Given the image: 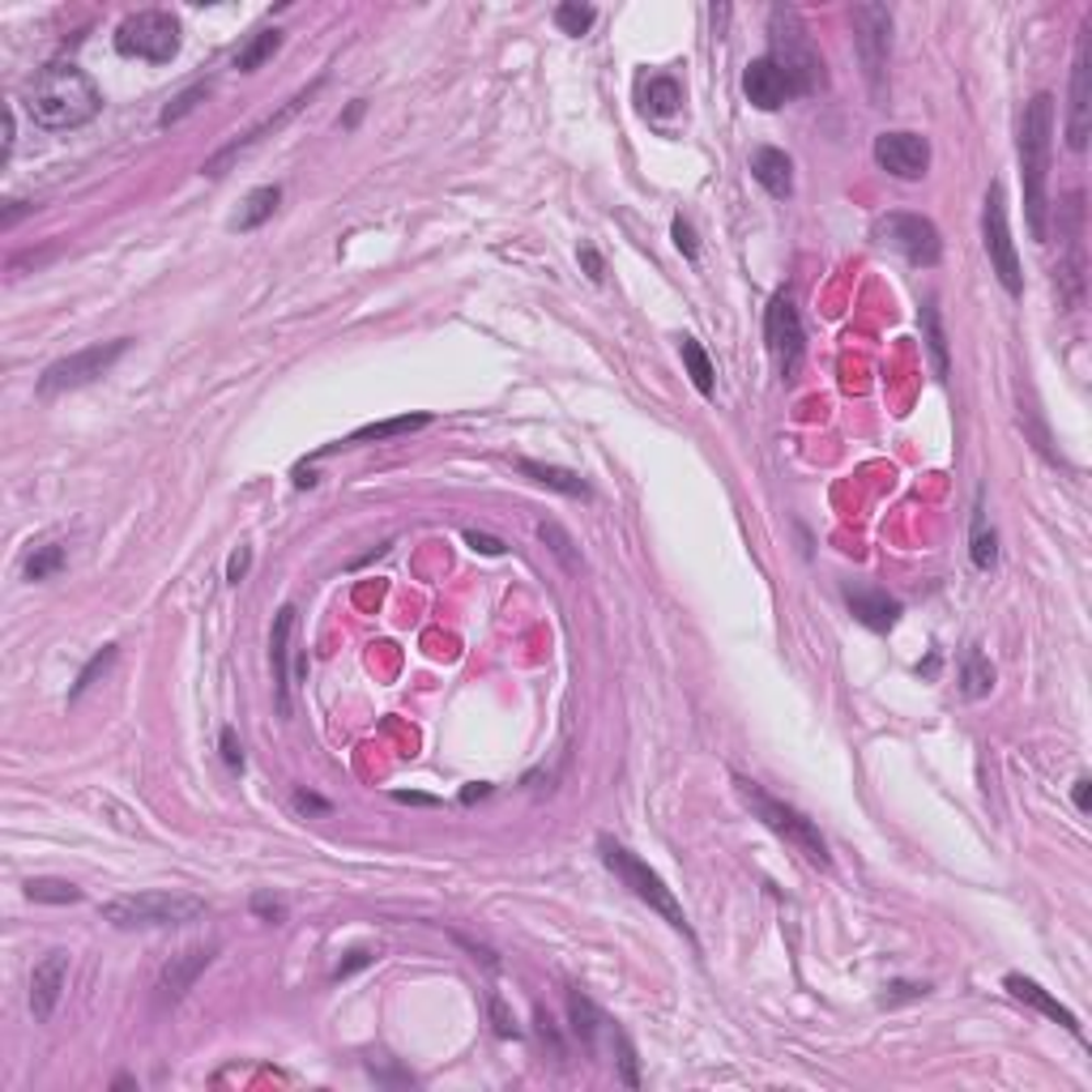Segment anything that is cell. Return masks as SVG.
<instances>
[{"mask_svg":"<svg viewBox=\"0 0 1092 1092\" xmlns=\"http://www.w3.org/2000/svg\"><path fill=\"white\" fill-rule=\"evenodd\" d=\"M99 107H103V94H99L94 78L69 60H56V65L39 69L26 86V112L39 128H52V133H69V128L90 124L99 116Z\"/></svg>","mask_w":1092,"mask_h":1092,"instance_id":"cell-1","label":"cell"},{"mask_svg":"<svg viewBox=\"0 0 1092 1092\" xmlns=\"http://www.w3.org/2000/svg\"><path fill=\"white\" fill-rule=\"evenodd\" d=\"M1050 155H1054V94H1033L1020 116V184L1028 235L1046 239L1050 223Z\"/></svg>","mask_w":1092,"mask_h":1092,"instance_id":"cell-2","label":"cell"},{"mask_svg":"<svg viewBox=\"0 0 1092 1092\" xmlns=\"http://www.w3.org/2000/svg\"><path fill=\"white\" fill-rule=\"evenodd\" d=\"M769 43H773L769 60L794 81L798 94H816V90L828 86L823 56H819V47L811 43L794 4H773V13H769Z\"/></svg>","mask_w":1092,"mask_h":1092,"instance_id":"cell-3","label":"cell"},{"mask_svg":"<svg viewBox=\"0 0 1092 1092\" xmlns=\"http://www.w3.org/2000/svg\"><path fill=\"white\" fill-rule=\"evenodd\" d=\"M735 789H739V798H742V807L751 811V819H760L769 832H777L781 841H789L803 858L811 862V866H819V871H828V841L819 837V828H816V819H807L803 811H794L789 803H781V798H773L760 781H751V777H742V773H735Z\"/></svg>","mask_w":1092,"mask_h":1092,"instance_id":"cell-4","label":"cell"},{"mask_svg":"<svg viewBox=\"0 0 1092 1092\" xmlns=\"http://www.w3.org/2000/svg\"><path fill=\"white\" fill-rule=\"evenodd\" d=\"M205 900L189 892H128L103 905V922L116 931H175L205 918Z\"/></svg>","mask_w":1092,"mask_h":1092,"instance_id":"cell-5","label":"cell"},{"mask_svg":"<svg viewBox=\"0 0 1092 1092\" xmlns=\"http://www.w3.org/2000/svg\"><path fill=\"white\" fill-rule=\"evenodd\" d=\"M598 854H602V862L615 871V879L624 884L627 892L636 900H645L653 913H662L666 922L679 931V935H687L692 943H696V935H692V926H687V913H683V905L674 900V892L666 888V879L649 866V862H640L627 845H619V841H611V837H598Z\"/></svg>","mask_w":1092,"mask_h":1092,"instance_id":"cell-6","label":"cell"},{"mask_svg":"<svg viewBox=\"0 0 1092 1092\" xmlns=\"http://www.w3.org/2000/svg\"><path fill=\"white\" fill-rule=\"evenodd\" d=\"M854 43L862 73L875 107L888 103V56H892V9L888 4H854Z\"/></svg>","mask_w":1092,"mask_h":1092,"instance_id":"cell-7","label":"cell"},{"mask_svg":"<svg viewBox=\"0 0 1092 1092\" xmlns=\"http://www.w3.org/2000/svg\"><path fill=\"white\" fill-rule=\"evenodd\" d=\"M116 52L133 56V60H150V65L175 60L180 56V18L167 9L128 13L116 26Z\"/></svg>","mask_w":1092,"mask_h":1092,"instance_id":"cell-8","label":"cell"},{"mask_svg":"<svg viewBox=\"0 0 1092 1092\" xmlns=\"http://www.w3.org/2000/svg\"><path fill=\"white\" fill-rule=\"evenodd\" d=\"M128 346H133V338H116V342H94V346H86V351H73V354H65V359H56V363L39 376V393L43 397H56V393L94 385L99 376H107L120 359L128 354Z\"/></svg>","mask_w":1092,"mask_h":1092,"instance_id":"cell-9","label":"cell"},{"mask_svg":"<svg viewBox=\"0 0 1092 1092\" xmlns=\"http://www.w3.org/2000/svg\"><path fill=\"white\" fill-rule=\"evenodd\" d=\"M875 239L888 243L892 252H900L913 270H935L943 261V239L939 227L922 214H884L875 223Z\"/></svg>","mask_w":1092,"mask_h":1092,"instance_id":"cell-10","label":"cell"},{"mask_svg":"<svg viewBox=\"0 0 1092 1092\" xmlns=\"http://www.w3.org/2000/svg\"><path fill=\"white\" fill-rule=\"evenodd\" d=\"M981 235H986V257H990V270L999 273L1003 291H1008V295H1024V273H1020V257H1015L1012 231H1008V201H1003V184H990V193H986Z\"/></svg>","mask_w":1092,"mask_h":1092,"instance_id":"cell-11","label":"cell"},{"mask_svg":"<svg viewBox=\"0 0 1092 1092\" xmlns=\"http://www.w3.org/2000/svg\"><path fill=\"white\" fill-rule=\"evenodd\" d=\"M1092 133V26L1080 31L1076 60H1071V103H1067V146L1076 155L1089 150Z\"/></svg>","mask_w":1092,"mask_h":1092,"instance_id":"cell-12","label":"cell"},{"mask_svg":"<svg viewBox=\"0 0 1092 1092\" xmlns=\"http://www.w3.org/2000/svg\"><path fill=\"white\" fill-rule=\"evenodd\" d=\"M1080 201L1084 196L1071 193L1067 196V209H1062V218H1067V261H1058V270H1054V291H1058V299H1062V312H1076L1080 308V299H1084V209H1080Z\"/></svg>","mask_w":1092,"mask_h":1092,"instance_id":"cell-13","label":"cell"},{"mask_svg":"<svg viewBox=\"0 0 1092 1092\" xmlns=\"http://www.w3.org/2000/svg\"><path fill=\"white\" fill-rule=\"evenodd\" d=\"M764 342H769V354L777 359V372L785 380H794V372L803 367V351H807V333H803V320H798V308L777 295L764 312Z\"/></svg>","mask_w":1092,"mask_h":1092,"instance_id":"cell-14","label":"cell"},{"mask_svg":"<svg viewBox=\"0 0 1092 1092\" xmlns=\"http://www.w3.org/2000/svg\"><path fill=\"white\" fill-rule=\"evenodd\" d=\"M320 86H325V78H320V81H312V86H304V90H299V94H295V99H286V103H282V107H277V112H273V116H265V120H261V124H257V128H248V133H243V137H235V141H227V146H223V150H218V155L209 158V162H205V167H201V171H205V175H227V167H231L235 158H239V155H248V150H252V146H261V141H265V137H270V133H277V128H282V124H291V120L299 116V112H304V103H312V99H316V90H320Z\"/></svg>","mask_w":1092,"mask_h":1092,"instance_id":"cell-15","label":"cell"},{"mask_svg":"<svg viewBox=\"0 0 1092 1092\" xmlns=\"http://www.w3.org/2000/svg\"><path fill=\"white\" fill-rule=\"evenodd\" d=\"M875 162L897 180H922L926 167H931V141L922 133H909V128L879 133L875 137Z\"/></svg>","mask_w":1092,"mask_h":1092,"instance_id":"cell-16","label":"cell"},{"mask_svg":"<svg viewBox=\"0 0 1092 1092\" xmlns=\"http://www.w3.org/2000/svg\"><path fill=\"white\" fill-rule=\"evenodd\" d=\"M214 956H218L214 943H193V947L175 952V956L162 965V974H158V994H162V1003H180V999L193 990L196 977L214 965Z\"/></svg>","mask_w":1092,"mask_h":1092,"instance_id":"cell-17","label":"cell"},{"mask_svg":"<svg viewBox=\"0 0 1092 1092\" xmlns=\"http://www.w3.org/2000/svg\"><path fill=\"white\" fill-rule=\"evenodd\" d=\"M742 94H747V103L760 107V112H777V107H785L789 99H798L794 81L785 78L769 56H760V60H751V65L742 69Z\"/></svg>","mask_w":1092,"mask_h":1092,"instance_id":"cell-18","label":"cell"},{"mask_svg":"<svg viewBox=\"0 0 1092 1092\" xmlns=\"http://www.w3.org/2000/svg\"><path fill=\"white\" fill-rule=\"evenodd\" d=\"M291 636H295V606H282L270 632L273 704H277L282 717H291Z\"/></svg>","mask_w":1092,"mask_h":1092,"instance_id":"cell-19","label":"cell"},{"mask_svg":"<svg viewBox=\"0 0 1092 1092\" xmlns=\"http://www.w3.org/2000/svg\"><path fill=\"white\" fill-rule=\"evenodd\" d=\"M65 977H69V952H47L35 965V974H31V1012H35L39 1024L52 1020V1012H56Z\"/></svg>","mask_w":1092,"mask_h":1092,"instance_id":"cell-20","label":"cell"},{"mask_svg":"<svg viewBox=\"0 0 1092 1092\" xmlns=\"http://www.w3.org/2000/svg\"><path fill=\"white\" fill-rule=\"evenodd\" d=\"M1003 986H1008V994H1012V999L1028 1003L1033 1012L1050 1015L1054 1024H1062V1028H1067L1071 1037H1080V1042H1084V1024L1076 1020V1012H1071V1008H1062V1003L1054 999L1046 986H1037L1033 977H1024V974H1008V977H1003Z\"/></svg>","mask_w":1092,"mask_h":1092,"instance_id":"cell-21","label":"cell"},{"mask_svg":"<svg viewBox=\"0 0 1092 1092\" xmlns=\"http://www.w3.org/2000/svg\"><path fill=\"white\" fill-rule=\"evenodd\" d=\"M751 175H755V184H760L764 193L777 196V201H785V196L794 193V162H789V155L777 150V146H760V150L751 155Z\"/></svg>","mask_w":1092,"mask_h":1092,"instance_id":"cell-22","label":"cell"},{"mask_svg":"<svg viewBox=\"0 0 1092 1092\" xmlns=\"http://www.w3.org/2000/svg\"><path fill=\"white\" fill-rule=\"evenodd\" d=\"M845 602H850L854 619L866 624L871 632H888L900 619V602L879 593V589H845Z\"/></svg>","mask_w":1092,"mask_h":1092,"instance_id":"cell-23","label":"cell"},{"mask_svg":"<svg viewBox=\"0 0 1092 1092\" xmlns=\"http://www.w3.org/2000/svg\"><path fill=\"white\" fill-rule=\"evenodd\" d=\"M431 423V414H401V419H385V423H367V428L351 431L346 440H338V444H329V448H320L316 457H329V453H338V448H359V444H372V440H393V435H410V431H423Z\"/></svg>","mask_w":1092,"mask_h":1092,"instance_id":"cell-24","label":"cell"},{"mask_svg":"<svg viewBox=\"0 0 1092 1092\" xmlns=\"http://www.w3.org/2000/svg\"><path fill=\"white\" fill-rule=\"evenodd\" d=\"M516 469H521V474H530L538 487H550V491H559V496H568V500H589V496H593L585 478H581V474H572V469H564V466H546V462H530V457H521Z\"/></svg>","mask_w":1092,"mask_h":1092,"instance_id":"cell-25","label":"cell"},{"mask_svg":"<svg viewBox=\"0 0 1092 1092\" xmlns=\"http://www.w3.org/2000/svg\"><path fill=\"white\" fill-rule=\"evenodd\" d=\"M640 107H645V116H653V120L674 116V112L683 107V90H679V81L666 78V73L640 81Z\"/></svg>","mask_w":1092,"mask_h":1092,"instance_id":"cell-26","label":"cell"},{"mask_svg":"<svg viewBox=\"0 0 1092 1092\" xmlns=\"http://www.w3.org/2000/svg\"><path fill=\"white\" fill-rule=\"evenodd\" d=\"M277 184H265V189H252V193L243 196V205H239V214L231 218V231H257V227H265L273 218V209H277Z\"/></svg>","mask_w":1092,"mask_h":1092,"instance_id":"cell-27","label":"cell"},{"mask_svg":"<svg viewBox=\"0 0 1092 1092\" xmlns=\"http://www.w3.org/2000/svg\"><path fill=\"white\" fill-rule=\"evenodd\" d=\"M969 555H974V568H977V572H990V568L999 564V538H994V530H990V521H986V500H981V491H977V504H974V534H969Z\"/></svg>","mask_w":1092,"mask_h":1092,"instance_id":"cell-28","label":"cell"},{"mask_svg":"<svg viewBox=\"0 0 1092 1092\" xmlns=\"http://www.w3.org/2000/svg\"><path fill=\"white\" fill-rule=\"evenodd\" d=\"M994 692V666L981 649H969L965 662H960V696L965 701H981Z\"/></svg>","mask_w":1092,"mask_h":1092,"instance_id":"cell-29","label":"cell"},{"mask_svg":"<svg viewBox=\"0 0 1092 1092\" xmlns=\"http://www.w3.org/2000/svg\"><path fill=\"white\" fill-rule=\"evenodd\" d=\"M679 354H683V367H687V376H692V385H696V393L701 397H713V389H717V372H713V359H708V351H704L701 342L696 338H683L679 342Z\"/></svg>","mask_w":1092,"mask_h":1092,"instance_id":"cell-30","label":"cell"},{"mask_svg":"<svg viewBox=\"0 0 1092 1092\" xmlns=\"http://www.w3.org/2000/svg\"><path fill=\"white\" fill-rule=\"evenodd\" d=\"M277 47H282V31H277V26H270V31H257L252 39L235 52V69H239V73H257V69L270 60Z\"/></svg>","mask_w":1092,"mask_h":1092,"instance_id":"cell-31","label":"cell"},{"mask_svg":"<svg viewBox=\"0 0 1092 1092\" xmlns=\"http://www.w3.org/2000/svg\"><path fill=\"white\" fill-rule=\"evenodd\" d=\"M922 329H926V346H931V359H935V376L939 380H947L952 359H947V333H943V320H939L935 299H926V304H922Z\"/></svg>","mask_w":1092,"mask_h":1092,"instance_id":"cell-32","label":"cell"},{"mask_svg":"<svg viewBox=\"0 0 1092 1092\" xmlns=\"http://www.w3.org/2000/svg\"><path fill=\"white\" fill-rule=\"evenodd\" d=\"M538 538H543L546 546H550V555L568 568V572H577L581 568V550H577V543H572V534L559 525V521H543L538 525Z\"/></svg>","mask_w":1092,"mask_h":1092,"instance_id":"cell-33","label":"cell"},{"mask_svg":"<svg viewBox=\"0 0 1092 1092\" xmlns=\"http://www.w3.org/2000/svg\"><path fill=\"white\" fill-rule=\"evenodd\" d=\"M205 99H209V81H193L189 90H180V94H175V99H171V103L162 107V116H158V124H162V128L180 124V120H184V116H193L196 107L205 103Z\"/></svg>","mask_w":1092,"mask_h":1092,"instance_id":"cell-34","label":"cell"},{"mask_svg":"<svg viewBox=\"0 0 1092 1092\" xmlns=\"http://www.w3.org/2000/svg\"><path fill=\"white\" fill-rule=\"evenodd\" d=\"M65 568V546L60 543H43V546H35L31 555H26V581H47V577H56Z\"/></svg>","mask_w":1092,"mask_h":1092,"instance_id":"cell-35","label":"cell"},{"mask_svg":"<svg viewBox=\"0 0 1092 1092\" xmlns=\"http://www.w3.org/2000/svg\"><path fill=\"white\" fill-rule=\"evenodd\" d=\"M26 897L39 905H78L81 888L69 879H26Z\"/></svg>","mask_w":1092,"mask_h":1092,"instance_id":"cell-36","label":"cell"},{"mask_svg":"<svg viewBox=\"0 0 1092 1092\" xmlns=\"http://www.w3.org/2000/svg\"><path fill=\"white\" fill-rule=\"evenodd\" d=\"M598 22V9L593 4H577V0H568V4H559L555 9V26L564 31V35H589V26Z\"/></svg>","mask_w":1092,"mask_h":1092,"instance_id":"cell-37","label":"cell"},{"mask_svg":"<svg viewBox=\"0 0 1092 1092\" xmlns=\"http://www.w3.org/2000/svg\"><path fill=\"white\" fill-rule=\"evenodd\" d=\"M116 653H120V645H103V649H99V653H94L90 662L81 666V674H78V683H73V692H69V701H81V692H90V687H94V679L112 670Z\"/></svg>","mask_w":1092,"mask_h":1092,"instance_id":"cell-38","label":"cell"},{"mask_svg":"<svg viewBox=\"0 0 1092 1092\" xmlns=\"http://www.w3.org/2000/svg\"><path fill=\"white\" fill-rule=\"evenodd\" d=\"M252 913H257L261 922H270V926H282V922H286V900L270 897V892H257V897H252Z\"/></svg>","mask_w":1092,"mask_h":1092,"instance_id":"cell-39","label":"cell"},{"mask_svg":"<svg viewBox=\"0 0 1092 1092\" xmlns=\"http://www.w3.org/2000/svg\"><path fill=\"white\" fill-rule=\"evenodd\" d=\"M670 235H674V248L687 257V261H696L701 257V243H696V227L687 223V218H674L670 223Z\"/></svg>","mask_w":1092,"mask_h":1092,"instance_id":"cell-40","label":"cell"},{"mask_svg":"<svg viewBox=\"0 0 1092 1092\" xmlns=\"http://www.w3.org/2000/svg\"><path fill=\"white\" fill-rule=\"evenodd\" d=\"M372 960H376V952H372V947H354V952H346V960L338 965V974H333V977L342 981V977H351V974H359V969H367Z\"/></svg>","mask_w":1092,"mask_h":1092,"instance_id":"cell-41","label":"cell"},{"mask_svg":"<svg viewBox=\"0 0 1092 1092\" xmlns=\"http://www.w3.org/2000/svg\"><path fill=\"white\" fill-rule=\"evenodd\" d=\"M248 568H252V546H239V550H231V559H227V581L239 585L248 577Z\"/></svg>","mask_w":1092,"mask_h":1092,"instance_id":"cell-42","label":"cell"},{"mask_svg":"<svg viewBox=\"0 0 1092 1092\" xmlns=\"http://www.w3.org/2000/svg\"><path fill=\"white\" fill-rule=\"evenodd\" d=\"M218 742H223V760H227V769H243V747H239V739H235V730L231 726H223V735H218Z\"/></svg>","mask_w":1092,"mask_h":1092,"instance_id":"cell-43","label":"cell"},{"mask_svg":"<svg viewBox=\"0 0 1092 1092\" xmlns=\"http://www.w3.org/2000/svg\"><path fill=\"white\" fill-rule=\"evenodd\" d=\"M295 811H304V816H329V811H333V803H325L320 794L299 789V794H295Z\"/></svg>","mask_w":1092,"mask_h":1092,"instance_id":"cell-44","label":"cell"},{"mask_svg":"<svg viewBox=\"0 0 1092 1092\" xmlns=\"http://www.w3.org/2000/svg\"><path fill=\"white\" fill-rule=\"evenodd\" d=\"M577 257H581V265H585V273L593 277V282H602V277H606V265H602V257H598V248H593V243H581V252H577Z\"/></svg>","mask_w":1092,"mask_h":1092,"instance_id":"cell-45","label":"cell"},{"mask_svg":"<svg viewBox=\"0 0 1092 1092\" xmlns=\"http://www.w3.org/2000/svg\"><path fill=\"white\" fill-rule=\"evenodd\" d=\"M466 543L474 546V550H482V555H504V550H508L500 538H491V534H478V530H466Z\"/></svg>","mask_w":1092,"mask_h":1092,"instance_id":"cell-46","label":"cell"},{"mask_svg":"<svg viewBox=\"0 0 1092 1092\" xmlns=\"http://www.w3.org/2000/svg\"><path fill=\"white\" fill-rule=\"evenodd\" d=\"M31 209H39V205H35V201H9V209H4V218H0V227H4V231H9V227H13V223H18V218H22V214H31Z\"/></svg>","mask_w":1092,"mask_h":1092,"instance_id":"cell-47","label":"cell"},{"mask_svg":"<svg viewBox=\"0 0 1092 1092\" xmlns=\"http://www.w3.org/2000/svg\"><path fill=\"white\" fill-rule=\"evenodd\" d=\"M13 141H18V120H13V107H4V150H0V162H9Z\"/></svg>","mask_w":1092,"mask_h":1092,"instance_id":"cell-48","label":"cell"},{"mask_svg":"<svg viewBox=\"0 0 1092 1092\" xmlns=\"http://www.w3.org/2000/svg\"><path fill=\"white\" fill-rule=\"evenodd\" d=\"M491 1012H496V1028H500L504 1037H512V1033H516V1024L508 1020V1012H504V1003H500V999H491Z\"/></svg>","mask_w":1092,"mask_h":1092,"instance_id":"cell-49","label":"cell"},{"mask_svg":"<svg viewBox=\"0 0 1092 1092\" xmlns=\"http://www.w3.org/2000/svg\"><path fill=\"white\" fill-rule=\"evenodd\" d=\"M931 986H892V994H888V1003H897V999H918V994H926Z\"/></svg>","mask_w":1092,"mask_h":1092,"instance_id":"cell-50","label":"cell"},{"mask_svg":"<svg viewBox=\"0 0 1092 1092\" xmlns=\"http://www.w3.org/2000/svg\"><path fill=\"white\" fill-rule=\"evenodd\" d=\"M487 794H491V785H487V781H478V785H466V789H462V803H474V798H487Z\"/></svg>","mask_w":1092,"mask_h":1092,"instance_id":"cell-51","label":"cell"},{"mask_svg":"<svg viewBox=\"0 0 1092 1092\" xmlns=\"http://www.w3.org/2000/svg\"><path fill=\"white\" fill-rule=\"evenodd\" d=\"M1089 789H1092V781H1089V777L1076 781V807H1080V811H1089Z\"/></svg>","mask_w":1092,"mask_h":1092,"instance_id":"cell-52","label":"cell"},{"mask_svg":"<svg viewBox=\"0 0 1092 1092\" xmlns=\"http://www.w3.org/2000/svg\"><path fill=\"white\" fill-rule=\"evenodd\" d=\"M397 803H431L428 794H397Z\"/></svg>","mask_w":1092,"mask_h":1092,"instance_id":"cell-53","label":"cell"}]
</instances>
